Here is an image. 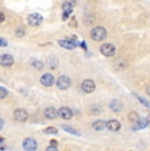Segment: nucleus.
<instances>
[{
    "mask_svg": "<svg viewBox=\"0 0 150 151\" xmlns=\"http://www.w3.org/2000/svg\"><path fill=\"white\" fill-rule=\"evenodd\" d=\"M91 38L94 41H103L107 38V30L103 27H95L91 30Z\"/></svg>",
    "mask_w": 150,
    "mask_h": 151,
    "instance_id": "nucleus-1",
    "label": "nucleus"
},
{
    "mask_svg": "<svg viewBox=\"0 0 150 151\" xmlns=\"http://www.w3.org/2000/svg\"><path fill=\"white\" fill-rule=\"evenodd\" d=\"M44 21V17L41 16L40 13H32L28 16V24L30 27H40Z\"/></svg>",
    "mask_w": 150,
    "mask_h": 151,
    "instance_id": "nucleus-2",
    "label": "nucleus"
},
{
    "mask_svg": "<svg viewBox=\"0 0 150 151\" xmlns=\"http://www.w3.org/2000/svg\"><path fill=\"white\" fill-rule=\"evenodd\" d=\"M22 147H24L25 151H36L37 147H38V143L33 138H25L24 142H22Z\"/></svg>",
    "mask_w": 150,
    "mask_h": 151,
    "instance_id": "nucleus-3",
    "label": "nucleus"
},
{
    "mask_svg": "<svg viewBox=\"0 0 150 151\" xmlns=\"http://www.w3.org/2000/svg\"><path fill=\"white\" fill-rule=\"evenodd\" d=\"M100 51L104 57H113L115 53H116V47H115L112 43H104L100 47Z\"/></svg>",
    "mask_w": 150,
    "mask_h": 151,
    "instance_id": "nucleus-4",
    "label": "nucleus"
},
{
    "mask_svg": "<svg viewBox=\"0 0 150 151\" xmlns=\"http://www.w3.org/2000/svg\"><path fill=\"white\" fill-rule=\"evenodd\" d=\"M29 114L25 109H16L15 113H13V118L17 121V122H25L28 120Z\"/></svg>",
    "mask_w": 150,
    "mask_h": 151,
    "instance_id": "nucleus-5",
    "label": "nucleus"
},
{
    "mask_svg": "<svg viewBox=\"0 0 150 151\" xmlns=\"http://www.w3.org/2000/svg\"><path fill=\"white\" fill-rule=\"evenodd\" d=\"M57 82V86H58V88L59 89H67V88H70V86H71V80H70V78L69 76H59L58 79L56 80Z\"/></svg>",
    "mask_w": 150,
    "mask_h": 151,
    "instance_id": "nucleus-6",
    "label": "nucleus"
},
{
    "mask_svg": "<svg viewBox=\"0 0 150 151\" xmlns=\"http://www.w3.org/2000/svg\"><path fill=\"white\" fill-rule=\"evenodd\" d=\"M82 91L86 93H92L95 91V82L92 79H86L82 82Z\"/></svg>",
    "mask_w": 150,
    "mask_h": 151,
    "instance_id": "nucleus-7",
    "label": "nucleus"
},
{
    "mask_svg": "<svg viewBox=\"0 0 150 151\" xmlns=\"http://www.w3.org/2000/svg\"><path fill=\"white\" fill-rule=\"evenodd\" d=\"M13 63H15V60H13L12 55H9V54L0 55V65H1L3 67H11Z\"/></svg>",
    "mask_w": 150,
    "mask_h": 151,
    "instance_id": "nucleus-8",
    "label": "nucleus"
},
{
    "mask_svg": "<svg viewBox=\"0 0 150 151\" xmlns=\"http://www.w3.org/2000/svg\"><path fill=\"white\" fill-rule=\"evenodd\" d=\"M58 116L62 120H70L73 117V110L69 108V106H62V108L58 109Z\"/></svg>",
    "mask_w": 150,
    "mask_h": 151,
    "instance_id": "nucleus-9",
    "label": "nucleus"
},
{
    "mask_svg": "<svg viewBox=\"0 0 150 151\" xmlns=\"http://www.w3.org/2000/svg\"><path fill=\"white\" fill-rule=\"evenodd\" d=\"M44 116L46 118H49V120H56L58 117V110L54 108V106H49V108L45 109Z\"/></svg>",
    "mask_w": 150,
    "mask_h": 151,
    "instance_id": "nucleus-10",
    "label": "nucleus"
},
{
    "mask_svg": "<svg viewBox=\"0 0 150 151\" xmlns=\"http://www.w3.org/2000/svg\"><path fill=\"white\" fill-rule=\"evenodd\" d=\"M54 76L51 74H44L41 76V84H44L45 87H51L54 84Z\"/></svg>",
    "mask_w": 150,
    "mask_h": 151,
    "instance_id": "nucleus-11",
    "label": "nucleus"
},
{
    "mask_svg": "<svg viewBox=\"0 0 150 151\" xmlns=\"http://www.w3.org/2000/svg\"><path fill=\"white\" fill-rule=\"evenodd\" d=\"M120 127H121V124L117 120H109L107 122V129L111 130V132H117V130H120Z\"/></svg>",
    "mask_w": 150,
    "mask_h": 151,
    "instance_id": "nucleus-12",
    "label": "nucleus"
},
{
    "mask_svg": "<svg viewBox=\"0 0 150 151\" xmlns=\"http://www.w3.org/2000/svg\"><path fill=\"white\" fill-rule=\"evenodd\" d=\"M75 7V1L74 0H67V1L63 3V12L70 14L71 12H73V8Z\"/></svg>",
    "mask_w": 150,
    "mask_h": 151,
    "instance_id": "nucleus-13",
    "label": "nucleus"
},
{
    "mask_svg": "<svg viewBox=\"0 0 150 151\" xmlns=\"http://www.w3.org/2000/svg\"><path fill=\"white\" fill-rule=\"evenodd\" d=\"M58 43L62 46V47L67 49V50H74V49L76 47V46H75L74 43L70 41V38H69V40H61V41H58Z\"/></svg>",
    "mask_w": 150,
    "mask_h": 151,
    "instance_id": "nucleus-14",
    "label": "nucleus"
},
{
    "mask_svg": "<svg viewBox=\"0 0 150 151\" xmlns=\"http://www.w3.org/2000/svg\"><path fill=\"white\" fill-rule=\"evenodd\" d=\"M109 108L113 110L115 113L121 112V109H123V104H121L119 100H112L111 103H109Z\"/></svg>",
    "mask_w": 150,
    "mask_h": 151,
    "instance_id": "nucleus-15",
    "label": "nucleus"
},
{
    "mask_svg": "<svg viewBox=\"0 0 150 151\" xmlns=\"http://www.w3.org/2000/svg\"><path fill=\"white\" fill-rule=\"evenodd\" d=\"M107 127V122L103 120H96L92 122V129L94 130H103Z\"/></svg>",
    "mask_w": 150,
    "mask_h": 151,
    "instance_id": "nucleus-16",
    "label": "nucleus"
},
{
    "mask_svg": "<svg viewBox=\"0 0 150 151\" xmlns=\"http://www.w3.org/2000/svg\"><path fill=\"white\" fill-rule=\"evenodd\" d=\"M113 66H115V68H116V70H120V71H121V70H125V68H126L128 63H126L125 60L123 59V58H119V59H117L116 62H115V65H113Z\"/></svg>",
    "mask_w": 150,
    "mask_h": 151,
    "instance_id": "nucleus-17",
    "label": "nucleus"
},
{
    "mask_svg": "<svg viewBox=\"0 0 150 151\" xmlns=\"http://www.w3.org/2000/svg\"><path fill=\"white\" fill-rule=\"evenodd\" d=\"M128 120L131 121L132 124H138V121H140L141 118H140V116H138L137 112H131L128 114Z\"/></svg>",
    "mask_w": 150,
    "mask_h": 151,
    "instance_id": "nucleus-18",
    "label": "nucleus"
},
{
    "mask_svg": "<svg viewBox=\"0 0 150 151\" xmlns=\"http://www.w3.org/2000/svg\"><path fill=\"white\" fill-rule=\"evenodd\" d=\"M62 129L65 130V132L70 133V134H75V135H79V133H78L76 130L74 129V127H71L70 125H62Z\"/></svg>",
    "mask_w": 150,
    "mask_h": 151,
    "instance_id": "nucleus-19",
    "label": "nucleus"
},
{
    "mask_svg": "<svg viewBox=\"0 0 150 151\" xmlns=\"http://www.w3.org/2000/svg\"><path fill=\"white\" fill-rule=\"evenodd\" d=\"M49 66H50V68H53V70L58 67V59H57V57L49 58Z\"/></svg>",
    "mask_w": 150,
    "mask_h": 151,
    "instance_id": "nucleus-20",
    "label": "nucleus"
},
{
    "mask_svg": "<svg viewBox=\"0 0 150 151\" xmlns=\"http://www.w3.org/2000/svg\"><path fill=\"white\" fill-rule=\"evenodd\" d=\"M30 65L33 66L36 70H42V68H44V63L40 62V60H32Z\"/></svg>",
    "mask_w": 150,
    "mask_h": 151,
    "instance_id": "nucleus-21",
    "label": "nucleus"
},
{
    "mask_svg": "<svg viewBox=\"0 0 150 151\" xmlns=\"http://www.w3.org/2000/svg\"><path fill=\"white\" fill-rule=\"evenodd\" d=\"M16 37H19V38H22V36L25 34V29H24V27H19L16 29Z\"/></svg>",
    "mask_w": 150,
    "mask_h": 151,
    "instance_id": "nucleus-22",
    "label": "nucleus"
},
{
    "mask_svg": "<svg viewBox=\"0 0 150 151\" xmlns=\"http://www.w3.org/2000/svg\"><path fill=\"white\" fill-rule=\"evenodd\" d=\"M44 133L45 134H57L58 130H57L56 127H53V126H49V127H46V129L44 130Z\"/></svg>",
    "mask_w": 150,
    "mask_h": 151,
    "instance_id": "nucleus-23",
    "label": "nucleus"
},
{
    "mask_svg": "<svg viewBox=\"0 0 150 151\" xmlns=\"http://www.w3.org/2000/svg\"><path fill=\"white\" fill-rule=\"evenodd\" d=\"M134 96L137 97L138 100H140L141 103H142V104H144V105H145V106H148V108H150V103H149L148 100H146V99H144L142 96H138V95H136V93H134Z\"/></svg>",
    "mask_w": 150,
    "mask_h": 151,
    "instance_id": "nucleus-24",
    "label": "nucleus"
},
{
    "mask_svg": "<svg viewBox=\"0 0 150 151\" xmlns=\"http://www.w3.org/2000/svg\"><path fill=\"white\" fill-rule=\"evenodd\" d=\"M8 96V91L4 87H0V99H5Z\"/></svg>",
    "mask_w": 150,
    "mask_h": 151,
    "instance_id": "nucleus-25",
    "label": "nucleus"
},
{
    "mask_svg": "<svg viewBox=\"0 0 150 151\" xmlns=\"http://www.w3.org/2000/svg\"><path fill=\"white\" fill-rule=\"evenodd\" d=\"M138 127H140V129H144V127H146L149 125V122H148V120H140L138 121Z\"/></svg>",
    "mask_w": 150,
    "mask_h": 151,
    "instance_id": "nucleus-26",
    "label": "nucleus"
},
{
    "mask_svg": "<svg viewBox=\"0 0 150 151\" xmlns=\"http://www.w3.org/2000/svg\"><path fill=\"white\" fill-rule=\"evenodd\" d=\"M92 110H94L92 113H102V109L99 106H92Z\"/></svg>",
    "mask_w": 150,
    "mask_h": 151,
    "instance_id": "nucleus-27",
    "label": "nucleus"
},
{
    "mask_svg": "<svg viewBox=\"0 0 150 151\" xmlns=\"http://www.w3.org/2000/svg\"><path fill=\"white\" fill-rule=\"evenodd\" d=\"M8 45V42L5 41V40H3V38H0V46H3V47H5V46Z\"/></svg>",
    "mask_w": 150,
    "mask_h": 151,
    "instance_id": "nucleus-28",
    "label": "nucleus"
},
{
    "mask_svg": "<svg viewBox=\"0 0 150 151\" xmlns=\"http://www.w3.org/2000/svg\"><path fill=\"white\" fill-rule=\"evenodd\" d=\"M46 151H58V149H57V147H53V146H49L48 149H46Z\"/></svg>",
    "mask_w": 150,
    "mask_h": 151,
    "instance_id": "nucleus-29",
    "label": "nucleus"
},
{
    "mask_svg": "<svg viewBox=\"0 0 150 151\" xmlns=\"http://www.w3.org/2000/svg\"><path fill=\"white\" fill-rule=\"evenodd\" d=\"M4 20H5V14L3 12H0V22H3Z\"/></svg>",
    "mask_w": 150,
    "mask_h": 151,
    "instance_id": "nucleus-30",
    "label": "nucleus"
},
{
    "mask_svg": "<svg viewBox=\"0 0 150 151\" xmlns=\"http://www.w3.org/2000/svg\"><path fill=\"white\" fill-rule=\"evenodd\" d=\"M57 145H58V142H57V141H54V139H53V141H50V146L57 147Z\"/></svg>",
    "mask_w": 150,
    "mask_h": 151,
    "instance_id": "nucleus-31",
    "label": "nucleus"
},
{
    "mask_svg": "<svg viewBox=\"0 0 150 151\" xmlns=\"http://www.w3.org/2000/svg\"><path fill=\"white\" fill-rule=\"evenodd\" d=\"M80 46H82V47L84 49V50L87 49V43H86V42H80Z\"/></svg>",
    "mask_w": 150,
    "mask_h": 151,
    "instance_id": "nucleus-32",
    "label": "nucleus"
},
{
    "mask_svg": "<svg viewBox=\"0 0 150 151\" xmlns=\"http://www.w3.org/2000/svg\"><path fill=\"white\" fill-rule=\"evenodd\" d=\"M3 125H4V121L0 118V130H1V127H3Z\"/></svg>",
    "mask_w": 150,
    "mask_h": 151,
    "instance_id": "nucleus-33",
    "label": "nucleus"
},
{
    "mask_svg": "<svg viewBox=\"0 0 150 151\" xmlns=\"http://www.w3.org/2000/svg\"><path fill=\"white\" fill-rule=\"evenodd\" d=\"M146 92H148V95H149V96H150V84H149V86H148V88H146Z\"/></svg>",
    "mask_w": 150,
    "mask_h": 151,
    "instance_id": "nucleus-34",
    "label": "nucleus"
},
{
    "mask_svg": "<svg viewBox=\"0 0 150 151\" xmlns=\"http://www.w3.org/2000/svg\"><path fill=\"white\" fill-rule=\"evenodd\" d=\"M0 150H1V151L4 150V146H3V145H0Z\"/></svg>",
    "mask_w": 150,
    "mask_h": 151,
    "instance_id": "nucleus-35",
    "label": "nucleus"
},
{
    "mask_svg": "<svg viewBox=\"0 0 150 151\" xmlns=\"http://www.w3.org/2000/svg\"><path fill=\"white\" fill-rule=\"evenodd\" d=\"M146 120H148V122H150V114L148 116V118H146Z\"/></svg>",
    "mask_w": 150,
    "mask_h": 151,
    "instance_id": "nucleus-36",
    "label": "nucleus"
},
{
    "mask_svg": "<svg viewBox=\"0 0 150 151\" xmlns=\"http://www.w3.org/2000/svg\"><path fill=\"white\" fill-rule=\"evenodd\" d=\"M3 141H4V138H3V137H0V142H3Z\"/></svg>",
    "mask_w": 150,
    "mask_h": 151,
    "instance_id": "nucleus-37",
    "label": "nucleus"
}]
</instances>
